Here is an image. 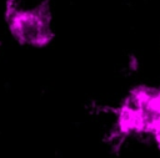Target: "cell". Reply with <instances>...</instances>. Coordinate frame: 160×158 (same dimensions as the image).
Returning <instances> with one entry per match:
<instances>
[{
    "instance_id": "cell-2",
    "label": "cell",
    "mask_w": 160,
    "mask_h": 158,
    "mask_svg": "<svg viewBox=\"0 0 160 158\" xmlns=\"http://www.w3.org/2000/svg\"><path fill=\"white\" fill-rule=\"evenodd\" d=\"M4 19L10 36L21 46L45 49L55 37L50 0L30 7L21 6L19 0H5Z\"/></svg>"
},
{
    "instance_id": "cell-1",
    "label": "cell",
    "mask_w": 160,
    "mask_h": 158,
    "mask_svg": "<svg viewBox=\"0 0 160 158\" xmlns=\"http://www.w3.org/2000/svg\"><path fill=\"white\" fill-rule=\"evenodd\" d=\"M160 136V87L138 85L129 90L115 111L111 137L124 141L131 136Z\"/></svg>"
}]
</instances>
